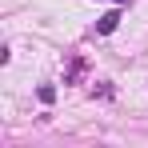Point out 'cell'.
<instances>
[{
    "mask_svg": "<svg viewBox=\"0 0 148 148\" xmlns=\"http://www.w3.org/2000/svg\"><path fill=\"white\" fill-rule=\"evenodd\" d=\"M120 28V8H112V12H104L96 20V36H108V32H116Z\"/></svg>",
    "mask_w": 148,
    "mask_h": 148,
    "instance_id": "1",
    "label": "cell"
},
{
    "mask_svg": "<svg viewBox=\"0 0 148 148\" xmlns=\"http://www.w3.org/2000/svg\"><path fill=\"white\" fill-rule=\"evenodd\" d=\"M84 72H88V60H84V56H72V60H68V68H64V84H76Z\"/></svg>",
    "mask_w": 148,
    "mask_h": 148,
    "instance_id": "2",
    "label": "cell"
},
{
    "mask_svg": "<svg viewBox=\"0 0 148 148\" xmlns=\"http://www.w3.org/2000/svg\"><path fill=\"white\" fill-rule=\"evenodd\" d=\"M36 96H40V104H52V100H56V88H52V84H40Z\"/></svg>",
    "mask_w": 148,
    "mask_h": 148,
    "instance_id": "3",
    "label": "cell"
},
{
    "mask_svg": "<svg viewBox=\"0 0 148 148\" xmlns=\"http://www.w3.org/2000/svg\"><path fill=\"white\" fill-rule=\"evenodd\" d=\"M92 96H100V100H112V84H108V80H100L96 88H92Z\"/></svg>",
    "mask_w": 148,
    "mask_h": 148,
    "instance_id": "4",
    "label": "cell"
},
{
    "mask_svg": "<svg viewBox=\"0 0 148 148\" xmlns=\"http://www.w3.org/2000/svg\"><path fill=\"white\" fill-rule=\"evenodd\" d=\"M112 4H128V0H112Z\"/></svg>",
    "mask_w": 148,
    "mask_h": 148,
    "instance_id": "5",
    "label": "cell"
}]
</instances>
